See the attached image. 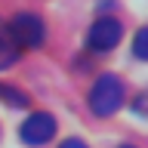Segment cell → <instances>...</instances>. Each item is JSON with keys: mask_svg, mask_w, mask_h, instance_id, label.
<instances>
[{"mask_svg": "<svg viewBox=\"0 0 148 148\" xmlns=\"http://www.w3.org/2000/svg\"><path fill=\"white\" fill-rule=\"evenodd\" d=\"M123 99H127V92H123V83L117 74H99L86 102H90V111L96 117H111L123 105Z\"/></svg>", "mask_w": 148, "mask_h": 148, "instance_id": "6da1fadb", "label": "cell"}, {"mask_svg": "<svg viewBox=\"0 0 148 148\" xmlns=\"http://www.w3.org/2000/svg\"><path fill=\"white\" fill-rule=\"evenodd\" d=\"M43 37H46L43 18L34 16V12H18L6 28V40L16 49H34V46L43 43Z\"/></svg>", "mask_w": 148, "mask_h": 148, "instance_id": "7a4b0ae2", "label": "cell"}, {"mask_svg": "<svg viewBox=\"0 0 148 148\" xmlns=\"http://www.w3.org/2000/svg\"><path fill=\"white\" fill-rule=\"evenodd\" d=\"M120 37H123V25L114 16H102L92 22L90 34H86V46L92 53H108V49H114L120 43Z\"/></svg>", "mask_w": 148, "mask_h": 148, "instance_id": "3957f363", "label": "cell"}, {"mask_svg": "<svg viewBox=\"0 0 148 148\" xmlns=\"http://www.w3.org/2000/svg\"><path fill=\"white\" fill-rule=\"evenodd\" d=\"M18 136H22V142H28V145H46V142L56 136V117L46 114V111H34V114L22 123Z\"/></svg>", "mask_w": 148, "mask_h": 148, "instance_id": "277c9868", "label": "cell"}, {"mask_svg": "<svg viewBox=\"0 0 148 148\" xmlns=\"http://www.w3.org/2000/svg\"><path fill=\"white\" fill-rule=\"evenodd\" d=\"M0 102H9V105H16V108H25L28 105V96L16 86H6V83H0Z\"/></svg>", "mask_w": 148, "mask_h": 148, "instance_id": "5b68a950", "label": "cell"}, {"mask_svg": "<svg viewBox=\"0 0 148 148\" xmlns=\"http://www.w3.org/2000/svg\"><path fill=\"white\" fill-rule=\"evenodd\" d=\"M16 59H18V49L9 43L6 37H0V71H3V68H9Z\"/></svg>", "mask_w": 148, "mask_h": 148, "instance_id": "8992f818", "label": "cell"}, {"mask_svg": "<svg viewBox=\"0 0 148 148\" xmlns=\"http://www.w3.org/2000/svg\"><path fill=\"white\" fill-rule=\"evenodd\" d=\"M133 53L142 59V62H148V28H139L136 37H133Z\"/></svg>", "mask_w": 148, "mask_h": 148, "instance_id": "52a82bcc", "label": "cell"}, {"mask_svg": "<svg viewBox=\"0 0 148 148\" xmlns=\"http://www.w3.org/2000/svg\"><path fill=\"white\" fill-rule=\"evenodd\" d=\"M133 108H136L139 114H148V92H142V96L133 102Z\"/></svg>", "mask_w": 148, "mask_h": 148, "instance_id": "ba28073f", "label": "cell"}, {"mask_svg": "<svg viewBox=\"0 0 148 148\" xmlns=\"http://www.w3.org/2000/svg\"><path fill=\"white\" fill-rule=\"evenodd\" d=\"M59 148H86V142H80V139H65Z\"/></svg>", "mask_w": 148, "mask_h": 148, "instance_id": "9c48e42d", "label": "cell"}, {"mask_svg": "<svg viewBox=\"0 0 148 148\" xmlns=\"http://www.w3.org/2000/svg\"><path fill=\"white\" fill-rule=\"evenodd\" d=\"M120 148H136V145H120Z\"/></svg>", "mask_w": 148, "mask_h": 148, "instance_id": "30bf717a", "label": "cell"}]
</instances>
